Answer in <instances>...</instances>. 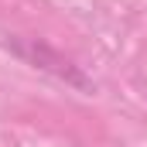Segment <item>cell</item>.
<instances>
[{
    "mask_svg": "<svg viewBox=\"0 0 147 147\" xmlns=\"http://www.w3.org/2000/svg\"><path fill=\"white\" fill-rule=\"evenodd\" d=\"M0 45H3L7 51H14L17 58H24L28 65H34V69H41V72H51L55 79L69 82V86H75V89H82V92H92V89H96V82L82 72L79 65H72L62 51H55L51 45H45V41H38V38L0 34Z\"/></svg>",
    "mask_w": 147,
    "mask_h": 147,
    "instance_id": "cell-1",
    "label": "cell"
}]
</instances>
